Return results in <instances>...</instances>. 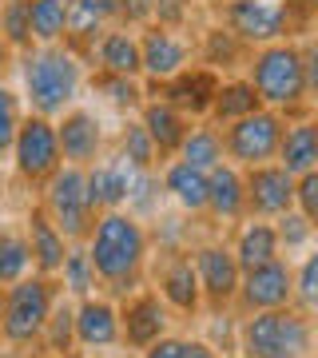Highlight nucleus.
Instances as JSON below:
<instances>
[{
    "instance_id": "nucleus-1",
    "label": "nucleus",
    "mask_w": 318,
    "mask_h": 358,
    "mask_svg": "<svg viewBox=\"0 0 318 358\" xmlns=\"http://www.w3.org/2000/svg\"><path fill=\"white\" fill-rule=\"evenodd\" d=\"M84 251L96 267V279L112 294H127L136 291L140 271L147 263V231L136 211L112 207V211L96 215L88 239H84Z\"/></svg>"
},
{
    "instance_id": "nucleus-2",
    "label": "nucleus",
    "mask_w": 318,
    "mask_h": 358,
    "mask_svg": "<svg viewBox=\"0 0 318 358\" xmlns=\"http://www.w3.org/2000/svg\"><path fill=\"white\" fill-rule=\"evenodd\" d=\"M247 84L254 88L263 108H275L282 120L310 115V88H306V60L303 44L294 40H270L251 52L247 64Z\"/></svg>"
},
{
    "instance_id": "nucleus-3",
    "label": "nucleus",
    "mask_w": 318,
    "mask_h": 358,
    "mask_svg": "<svg viewBox=\"0 0 318 358\" xmlns=\"http://www.w3.org/2000/svg\"><path fill=\"white\" fill-rule=\"evenodd\" d=\"M20 76H24L28 108L56 120L80 100L84 60L68 44H32L28 52H20Z\"/></svg>"
},
{
    "instance_id": "nucleus-4",
    "label": "nucleus",
    "mask_w": 318,
    "mask_h": 358,
    "mask_svg": "<svg viewBox=\"0 0 318 358\" xmlns=\"http://www.w3.org/2000/svg\"><path fill=\"white\" fill-rule=\"evenodd\" d=\"M243 358H310L315 350V327L310 315L294 307L254 310L239 327Z\"/></svg>"
},
{
    "instance_id": "nucleus-5",
    "label": "nucleus",
    "mask_w": 318,
    "mask_h": 358,
    "mask_svg": "<svg viewBox=\"0 0 318 358\" xmlns=\"http://www.w3.org/2000/svg\"><path fill=\"white\" fill-rule=\"evenodd\" d=\"M44 215L56 223L68 243H84L92 223H96V207L88 199V179L84 167L76 164H60L44 179Z\"/></svg>"
},
{
    "instance_id": "nucleus-6",
    "label": "nucleus",
    "mask_w": 318,
    "mask_h": 358,
    "mask_svg": "<svg viewBox=\"0 0 318 358\" xmlns=\"http://www.w3.org/2000/svg\"><path fill=\"white\" fill-rule=\"evenodd\" d=\"M56 287L44 275H24V279L8 282L4 291V315H0V334L8 346H32L40 343V331L48 322Z\"/></svg>"
},
{
    "instance_id": "nucleus-7",
    "label": "nucleus",
    "mask_w": 318,
    "mask_h": 358,
    "mask_svg": "<svg viewBox=\"0 0 318 358\" xmlns=\"http://www.w3.org/2000/svg\"><path fill=\"white\" fill-rule=\"evenodd\" d=\"M282 120L275 108H259V112L243 115L235 124L219 131L223 136V155H227V164L243 167H259V164H270L275 152H279V140H282Z\"/></svg>"
},
{
    "instance_id": "nucleus-8",
    "label": "nucleus",
    "mask_w": 318,
    "mask_h": 358,
    "mask_svg": "<svg viewBox=\"0 0 318 358\" xmlns=\"http://www.w3.org/2000/svg\"><path fill=\"white\" fill-rule=\"evenodd\" d=\"M8 152H13L16 176L24 179V183H44L64 164L60 143H56V124H52L48 115H36V112L20 115V128H16Z\"/></svg>"
},
{
    "instance_id": "nucleus-9",
    "label": "nucleus",
    "mask_w": 318,
    "mask_h": 358,
    "mask_svg": "<svg viewBox=\"0 0 318 358\" xmlns=\"http://www.w3.org/2000/svg\"><path fill=\"white\" fill-rule=\"evenodd\" d=\"M291 4L287 0H227V28L247 48L291 40Z\"/></svg>"
},
{
    "instance_id": "nucleus-10",
    "label": "nucleus",
    "mask_w": 318,
    "mask_h": 358,
    "mask_svg": "<svg viewBox=\"0 0 318 358\" xmlns=\"http://www.w3.org/2000/svg\"><path fill=\"white\" fill-rule=\"evenodd\" d=\"M247 315L254 310H279V307H291L294 303V267L287 259H270L263 267H251L239 275V294H235Z\"/></svg>"
},
{
    "instance_id": "nucleus-11",
    "label": "nucleus",
    "mask_w": 318,
    "mask_h": 358,
    "mask_svg": "<svg viewBox=\"0 0 318 358\" xmlns=\"http://www.w3.org/2000/svg\"><path fill=\"white\" fill-rule=\"evenodd\" d=\"M243 192H247V215L251 219H279L294 207V176L282 164L243 167Z\"/></svg>"
},
{
    "instance_id": "nucleus-12",
    "label": "nucleus",
    "mask_w": 318,
    "mask_h": 358,
    "mask_svg": "<svg viewBox=\"0 0 318 358\" xmlns=\"http://www.w3.org/2000/svg\"><path fill=\"white\" fill-rule=\"evenodd\" d=\"M195 267V279H199V299H207L211 310H227L239 294V263L231 255V247H219V243H207L195 251L191 259Z\"/></svg>"
},
{
    "instance_id": "nucleus-13",
    "label": "nucleus",
    "mask_w": 318,
    "mask_h": 358,
    "mask_svg": "<svg viewBox=\"0 0 318 358\" xmlns=\"http://www.w3.org/2000/svg\"><path fill=\"white\" fill-rule=\"evenodd\" d=\"M147 84H152V80H147ZM215 88H219V72H211V68H203V64H187L183 72L152 84L155 96L164 103H171L175 112H183L187 120H207V108H211Z\"/></svg>"
},
{
    "instance_id": "nucleus-14",
    "label": "nucleus",
    "mask_w": 318,
    "mask_h": 358,
    "mask_svg": "<svg viewBox=\"0 0 318 358\" xmlns=\"http://www.w3.org/2000/svg\"><path fill=\"white\" fill-rule=\"evenodd\" d=\"M56 124V143H60V159L64 164L88 167L103 155V124L100 115L88 112V108H68L64 115L52 120Z\"/></svg>"
},
{
    "instance_id": "nucleus-15",
    "label": "nucleus",
    "mask_w": 318,
    "mask_h": 358,
    "mask_svg": "<svg viewBox=\"0 0 318 358\" xmlns=\"http://www.w3.org/2000/svg\"><path fill=\"white\" fill-rule=\"evenodd\" d=\"M140 32V64H143V76L159 84V80L175 76L191 64V44L179 36V28H159V24H147V28H136Z\"/></svg>"
},
{
    "instance_id": "nucleus-16",
    "label": "nucleus",
    "mask_w": 318,
    "mask_h": 358,
    "mask_svg": "<svg viewBox=\"0 0 318 358\" xmlns=\"http://www.w3.org/2000/svg\"><path fill=\"white\" fill-rule=\"evenodd\" d=\"M120 310V338H124L127 346H136V350H143V346H152L155 338H164L167 334V303L159 299V294L143 291L136 294V299H127Z\"/></svg>"
},
{
    "instance_id": "nucleus-17",
    "label": "nucleus",
    "mask_w": 318,
    "mask_h": 358,
    "mask_svg": "<svg viewBox=\"0 0 318 358\" xmlns=\"http://www.w3.org/2000/svg\"><path fill=\"white\" fill-rule=\"evenodd\" d=\"M76 346L84 350H108V346L120 343V310H115L112 299H80L76 303Z\"/></svg>"
},
{
    "instance_id": "nucleus-18",
    "label": "nucleus",
    "mask_w": 318,
    "mask_h": 358,
    "mask_svg": "<svg viewBox=\"0 0 318 358\" xmlns=\"http://www.w3.org/2000/svg\"><path fill=\"white\" fill-rule=\"evenodd\" d=\"M131 176H136V167H127L120 155H108V159L100 155L96 164L84 167V179H88V199H92V207H96V215L127 203Z\"/></svg>"
},
{
    "instance_id": "nucleus-19",
    "label": "nucleus",
    "mask_w": 318,
    "mask_h": 358,
    "mask_svg": "<svg viewBox=\"0 0 318 358\" xmlns=\"http://www.w3.org/2000/svg\"><path fill=\"white\" fill-rule=\"evenodd\" d=\"M92 60H96V72H115V76H143V64H140V36L136 28H124V24H108L103 36L96 40L92 48Z\"/></svg>"
},
{
    "instance_id": "nucleus-20",
    "label": "nucleus",
    "mask_w": 318,
    "mask_h": 358,
    "mask_svg": "<svg viewBox=\"0 0 318 358\" xmlns=\"http://www.w3.org/2000/svg\"><path fill=\"white\" fill-rule=\"evenodd\" d=\"M275 164H282L291 176L318 171V128H315L310 115H298V120H287L282 124V140H279V152H275Z\"/></svg>"
},
{
    "instance_id": "nucleus-21",
    "label": "nucleus",
    "mask_w": 318,
    "mask_h": 358,
    "mask_svg": "<svg viewBox=\"0 0 318 358\" xmlns=\"http://www.w3.org/2000/svg\"><path fill=\"white\" fill-rule=\"evenodd\" d=\"M140 124H143V131L152 136L159 159H171V155L179 152L183 136H187V128H191L187 115L175 112V108H171V103H164L159 96H152V100L140 103Z\"/></svg>"
},
{
    "instance_id": "nucleus-22",
    "label": "nucleus",
    "mask_w": 318,
    "mask_h": 358,
    "mask_svg": "<svg viewBox=\"0 0 318 358\" xmlns=\"http://www.w3.org/2000/svg\"><path fill=\"white\" fill-rule=\"evenodd\" d=\"M24 243H28V255H32L36 275H44V279H52V275L60 271L64 255H68V239H64L60 231H56V223L44 215V207H32V211H28Z\"/></svg>"
},
{
    "instance_id": "nucleus-23",
    "label": "nucleus",
    "mask_w": 318,
    "mask_h": 358,
    "mask_svg": "<svg viewBox=\"0 0 318 358\" xmlns=\"http://www.w3.org/2000/svg\"><path fill=\"white\" fill-rule=\"evenodd\" d=\"M207 211H211L215 219H227V223H235V219L247 215L243 171L235 164H227V159L207 171Z\"/></svg>"
},
{
    "instance_id": "nucleus-24",
    "label": "nucleus",
    "mask_w": 318,
    "mask_h": 358,
    "mask_svg": "<svg viewBox=\"0 0 318 358\" xmlns=\"http://www.w3.org/2000/svg\"><path fill=\"white\" fill-rule=\"evenodd\" d=\"M159 187H164L187 215H203L207 211V171H199V167H191V164H183V159L171 155L164 164Z\"/></svg>"
},
{
    "instance_id": "nucleus-25",
    "label": "nucleus",
    "mask_w": 318,
    "mask_h": 358,
    "mask_svg": "<svg viewBox=\"0 0 318 358\" xmlns=\"http://www.w3.org/2000/svg\"><path fill=\"white\" fill-rule=\"evenodd\" d=\"M231 255H235L239 271L263 267V263H270V259H279L282 247H279V235H275V223H267V219L243 223L239 239H235V247H231Z\"/></svg>"
},
{
    "instance_id": "nucleus-26",
    "label": "nucleus",
    "mask_w": 318,
    "mask_h": 358,
    "mask_svg": "<svg viewBox=\"0 0 318 358\" xmlns=\"http://www.w3.org/2000/svg\"><path fill=\"white\" fill-rule=\"evenodd\" d=\"M159 299H164L167 307L183 310V315H195L199 310V279H195V267H191L187 255H175L171 263L164 267L159 275Z\"/></svg>"
},
{
    "instance_id": "nucleus-27",
    "label": "nucleus",
    "mask_w": 318,
    "mask_h": 358,
    "mask_svg": "<svg viewBox=\"0 0 318 358\" xmlns=\"http://www.w3.org/2000/svg\"><path fill=\"white\" fill-rule=\"evenodd\" d=\"M259 108H263V103H259L254 88L247 84V76L243 80H219L215 96H211V108H207V120H211L215 128H227V124L259 112Z\"/></svg>"
},
{
    "instance_id": "nucleus-28",
    "label": "nucleus",
    "mask_w": 318,
    "mask_h": 358,
    "mask_svg": "<svg viewBox=\"0 0 318 358\" xmlns=\"http://www.w3.org/2000/svg\"><path fill=\"white\" fill-rule=\"evenodd\" d=\"M175 159L199 167V171L219 167L223 159H227V155H223V136H219V128L215 124H191L187 136H183V143H179Z\"/></svg>"
},
{
    "instance_id": "nucleus-29",
    "label": "nucleus",
    "mask_w": 318,
    "mask_h": 358,
    "mask_svg": "<svg viewBox=\"0 0 318 358\" xmlns=\"http://www.w3.org/2000/svg\"><path fill=\"white\" fill-rule=\"evenodd\" d=\"M103 28H108V24H103L96 13H88L80 0H68V20H64V40H60V44H68V48L84 60V56H92L96 40L103 36Z\"/></svg>"
},
{
    "instance_id": "nucleus-30",
    "label": "nucleus",
    "mask_w": 318,
    "mask_h": 358,
    "mask_svg": "<svg viewBox=\"0 0 318 358\" xmlns=\"http://www.w3.org/2000/svg\"><path fill=\"white\" fill-rule=\"evenodd\" d=\"M247 56V44H243L231 28H207L203 32V44H199V60H203V68H211V72H227V68H235Z\"/></svg>"
},
{
    "instance_id": "nucleus-31",
    "label": "nucleus",
    "mask_w": 318,
    "mask_h": 358,
    "mask_svg": "<svg viewBox=\"0 0 318 358\" xmlns=\"http://www.w3.org/2000/svg\"><path fill=\"white\" fill-rule=\"evenodd\" d=\"M64 20H68V0H28V32H32V44H60Z\"/></svg>"
},
{
    "instance_id": "nucleus-32",
    "label": "nucleus",
    "mask_w": 318,
    "mask_h": 358,
    "mask_svg": "<svg viewBox=\"0 0 318 358\" xmlns=\"http://www.w3.org/2000/svg\"><path fill=\"white\" fill-rule=\"evenodd\" d=\"M76 307L64 299V294H56L52 299V310H48V322H44V331H40V338H44V346H48L52 355H68L72 346H76Z\"/></svg>"
},
{
    "instance_id": "nucleus-33",
    "label": "nucleus",
    "mask_w": 318,
    "mask_h": 358,
    "mask_svg": "<svg viewBox=\"0 0 318 358\" xmlns=\"http://www.w3.org/2000/svg\"><path fill=\"white\" fill-rule=\"evenodd\" d=\"M92 88L100 92L112 108H120V112H140L143 96H147L136 76H115V72H96L92 76Z\"/></svg>"
},
{
    "instance_id": "nucleus-34",
    "label": "nucleus",
    "mask_w": 318,
    "mask_h": 358,
    "mask_svg": "<svg viewBox=\"0 0 318 358\" xmlns=\"http://www.w3.org/2000/svg\"><path fill=\"white\" fill-rule=\"evenodd\" d=\"M120 159H124L127 167H136V171H155L159 152H155L152 136L143 131L140 120H127L124 131H120Z\"/></svg>"
},
{
    "instance_id": "nucleus-35",
    "label": "nucleus",
    "mask_w": 318,
    "mask_h": 358,
    "mask_svg": "<svg viewBox=\"0 0 318 358\" xmlns=\"http://www.w3.org/2000/svg\"><path fill=\"white\" fill-rule=\"evenodd\" d=\"M64 279V291L68 294H76V299H88V294H96V267H92V259H88V251L84 247H68V255H64V263H60V271H56Z\"/></svg>"
},
{
    "instance_id": "nucleus-36",
    "label": "nucleus",
    "mask_w": 318,
    "mask_h": 358,
    "mask_svg": "<svg viewBox=\"0 0 318 358\" xmlns=\"http://www.w3.org/2000/svg\"><path fill=\"white\" fill-rule=\"evenodd\" d=\"M0 36L13 52L32 48V32H28V0H0Z\"/></svg>"
},
{
    "instance_id": "nucleus-37",
    "label": "nucleus",
    "mask_w": 318,
    "mask_h": 358,
    "mask_svg": "<svg viewBox=\"0 0 318 358\" xmlns=\"http://www.w3.org/2000/svg\"><path fill=\"white\" fill-rule=\"evenodd\" d=\"M32 271V255H28L24 235H13V231H0V287L24 279Z\"/></svg>"
},
{
    "instance_id": "nucleus-38",
    "label": "nucleus",
    "mask_w": 318,
    "mask_h": 358,
    "mask_svg": "<svg viewBox=\"0 0 318 358\" xmlns=\"http://www.w3.org/2000/svg\"><path fill=\"white\" fill-rule=\"evenodd\" d=\"M275 235H279V247L303 251V247H310V239H315V223L291 207V211H282V215L275 219Z\"/></svg>"
},
{
    "instance_id": "nucleus-39",
    "label": "nucleus",
    "mask_w": 318,
    "mask_h": 358,
    "mask_svg": "<svg viewBox=\"0 0 318 358\" xmlns=\"http://www.w3.org/2000/svg\"><path fill=\"white\" fill-rule=\"evenodd\" d=\"M291 307L303 310V315H310L318 307V255L315 251L303 259V267L294 271V303Z\"/></svg>"
},
{
    "instance_id": "nucleus-40",
    "label": "nucleus",
    "mask_w": 318,
    "mask_h": 358,
    "mask_svg": "<svg viewBox=\"0 0 318 358\" xmlns=\"http://www.w3.org/2000/svg\"><path fill=\"white\" fill-rule=\"evenodd\" d=\"M20 96H16L4 80H0V155H8V148H13V136L16 128H20Z\"/></svg>"
},
{
    "instance_id": "nucleus-41",
    "label": "nucleus",
    "mask_w": 318,
    "mask_h": 358,
    "mask_svg": "<svg viewBox=\"0 0 318 358\" xmlns=\"http://www.w3.org/2000/svg\"><path fill=\"white\" fill-rule=\"evenodd\" d=\"M294 211H298V215H306L310 223L318 219V171L294 176Z\"/></svg>"
},
{
    "instance_id": "nucleus-42",
    "label": "nucleus",
    "mask_w": 318,
    "mask_h": 358,
    "mask_svg": "<svg viewBox=\"0 0 318 358\" xmlns=\"http://www.w3.org/2000/svg\"><path fill=\"white\" fill-rule=\"evenodd\" d=\"M195 0H155V13H152V24L159 28H183L187 24Z\"/></svg>"
},
{
    "instance_id": "nucleus-43",
    "label": "nucleus",
    "mask_w": 318,
    "mask_h": 358,
    "mask_svg": "<svg viewBox=\"0 0 318 358\" xmlns=\"http://www.w3.org/2000/svg\"><path fill=\"white\" fill-rule=\"evenodd\" d=\"M155 13V0H120V24L124 28H147Z\"/></svg>"
},
{
    "instance_id": "nucleus-44",
    "label": "nucleus",
    "mask_w": 318,
    "mask_h": 358,
    "mask_svg": "<svg viewBox=\"0 0 318 358\" xmlns=\"http://www.w3.org/2000/svg\"><path fill=\"white\" fill-rule=\"evenodd\" d=\"M183 338H171V334H164V338H155L152 346H143V358H183Z\"/></svg>"
},
{
    "instance_id": "nucleus-45",
    "label": "nucleus",
    "mask_w": 318,
    "mask_h": 358,
    "mask_svg": "<svg viewBox=\"0 0 318 358\" xmlns=\"http://www.w3.org/2000/svg\"><path fill=\"white\" fill-rule=\"evenodd\" d=\"M88 13H96L103 24H120V0H80Z\"/></svg>"
},
{
    "instance_id": "nucleus-46",
    "label": "nucleus",
    "mask_w": 318,
    "mask_h": 358,
    "mask_svg": "<svg viewBox=\"0 0 318 358\" xmlns=\"http://www.w3.org/2000/svg\"><path fill=\"white\" fill-rule=\"evenodd\" d=\"M183 358H219V350L207 343H187L183 346Z\"/></svg>"
},
{
    "instance_id": "nucleus-47",
    "label": "nucleus",
    "mask_w": 318,
    "mask_h": 358,
    "mask_svg": "<svg viewBox=\"0 0 318 358\" xmlns=\"http://www.w3.org/2000/svg\"><path fill=\"white\" fill-rule=\"evenodd\" d=\"M13 56H16V52L8 48V44H4V36H0V76H4L8 68H13Z\"/></svg>"
},
{
    "instance_id": "nucleus-48",
    "label": "nucleus",
    "mask_w": 318,
    "mask_h": 358,
    "mask_svg": "<svg viewBox=\"0 0 318 358\" xmlns=\"http://www.w3.org/2000/svg\"><path fill=\"white\" fill-rule=\"evenodd\" d=\"M64 358H84V355H80V350H68V355H64Z\"/></svg>"
},
{
    "instance_id": "nucleus-49",
    "label": "nucleus",
    "mask_w": 318,
    "mask_h": 358,
    "mask_svg": "<svg viewBox=\"0 0 318 358\" xmlns=\"http://www.w3.org/2000/svg\"><path fill=\"white\" fill-rule=\"evenodd\" d=\"M0 315H4V291H0Z\"/></svg>"
},
{
    "instance_id": "nucleus-50",
    "label": "nucleus",
    "mask_w": 318,
    "mask_h": 358,
    "mask_svg": "<svg viewBox=\"0 0 318 358\" xmlns=\"http://www.w3.org/2000/svg\"><path fill=\"white\" fill-rule=\"evenodd\" d=\"M287 4H291V0H287Z\"/></svg>"
}]
</instances>
